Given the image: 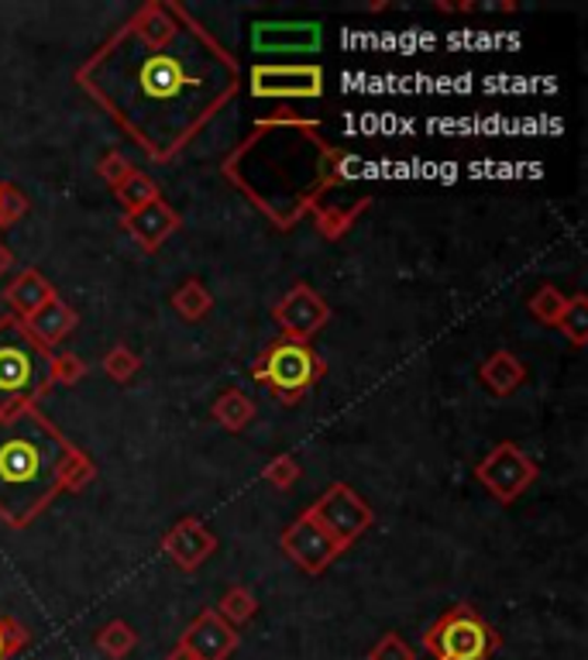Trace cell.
Masks as SVG:
<instances>
[{"label": "cell", "instance_id": "cell-1", "mask_svg": "<svg viewBox=\"0 0 588 660\" xmlns=\"http://www.w3.org/2000/svg\"><path fill=\"white\" fill-rule=\"evenodd\" d=\"M76 83L148 159L172 162L238 96L241 72L183 4L148 0L76 69Z\"/></svg>", "mask_w": 588, "mask_h": 660}, {"label": "cell", "instance_id": "cell-2", "mask_svg": "<svg viewBox=\"0 0 588 660\" xmlns=\"http://www.w3.org/2000/svg\"><path fill=\"white\" fill-rule=\"evenodd\" d=\"M341 162L344 151L324 138L317 121L275 114L255 124V135L227 156L224 180L275 227H293L344 183Z\"/></svg>", "mask_w": 588, "mask_h": 660}, {"label": "cell", "instance_id": "cell-3", "mask_svg": "<svg viewBox=\"0 0 588 660\" xmlns=\"http://www.w3.org/2000/svg\"><path fill=\"white\" fill-rule=\"evenodd\" d=\"M76 451L38 406L0 417V523L14 530L35 523L63 496Z\"/></svg>", "mask_w": 588, "mask_h": 660}, {"label": "cell", "instance_id": "cell-4", "mask_svg": "<svg viewBox=\"0 0 588 660\" xmlns=\"http://www.w3.org/2000/svg\"><path fill=\"white\" fill-rule=\"evenodd\" d=\"M53 392V351L42 348L14 314L0 317V417L38 406Z\"/></svg>", "mask_w": 588, "mask_h": 660}, {"label": "cell", "instance_id": "cell-5", "mask_svg": "<svg viewBox=\"0 0 588 660\" xmlns=\"http://www.w3.org/2000/svg\"><path fill=\"white\" fill-rule=\"evenodd\" d=\"M251 378H259V383L279 399V402H286V406H293V402H299L306 392H310L320 378H324V372H327V365H324V359L320 354L310 348V344H303V341H290V338H279V341H272L259 359L251 362Z\"/></svg>", "mask_w": 588, "mask_h": 660}, {"label": "cell", "instance_id": "cell-6", "mask_svg": "<svg viewBox=\"0 0 588 660\" xmlns=\"http://www.w3.org/2000/svg\"><path fill=\"white\" fill-rule=\"evenodd\" d=\"M499 633L472 605H451L423 633V650L433 660H489L499 650Z\"/></svg>", "mask_w": 588, "mask_h": 660}, {"label": "cell", "instance_id": "cell-7", "mask_svg": "<svg viewBox=\"0 0 588 660\" xmlns=\"http://www.w3.org/2000/svg\"><path fill=\"white\" fill-rule=\"evenodd\" d=\"M310 520H317L330 537H335L344 550L362 537V533L375 523V513H372V505L358 496L351 486H330L310 510H303Z\"/></svg>", "mask_w": 588, "mask_h": 660}, {"label": "cell", "instance_id": "cell-8", "mask_svg": "<svg viewBox=\"0 0 588 660\" xmlns=\"http://www.w3.org/2000/svg\"><path fill=\"white\" fill-rule=\"evenodd\" d=\"M248 90L259 100H317L324 96V69L314 62H259L248 72Z\"/></svg>", "mask_w": 588, "mask_h": 660}, {"label": "cell", "instance_id": "cell-9", "mask_svg": "<svg viewBox=\"0 0 588 660\" xmlns=\"http://www.w3.org/2000/svg\"><path fill=\"white\" fill-rule=\"evenodd\" d=\"M475 478L489 489L499 502H517L533 481H536V462L523 454L517 444H496L475 468Z\"/></svg>", "mask_w": 588, "mask_h": 660}, {"label": "cell", "instance_id": "cell-10", "mask_svg": "<svg viewBox=\"0 0 588 660\" xmlns=\"http://www.w3.org/2000/svg\"><path fill=\"white\" fill-rule=\"evenodd\" d=\"M279 547H283L290 561H296L306 574H324V571L344 554V547H341L335 537H330V533H327L317 520L306 516V513H299V516L283 530V537H279Z\"/></svg>", "mask_w": 588, "mask_h": 660}, {"label": "cell", "instance_id": "cell-11", "mask_svg": "<svg viewBox=\"0 0 588 660\" xmlns=\"http://www.w3.org/2000/svg\"><path fill=\"white\" fill-rule=\"evenodd\" d=\"M272 320L279 323V330H283V338L310 344V338L320 334L324 323L330 320V307H327V299L314 286L296 283L272 307Z\"/></svg>", "mask_w": 588, "mask_h": 660}, {"label": "cell", "instance_id": "cell-12", "mask_svg": "<svg viewBox=\"0 0 588 660\" xmlns=\"http://www.w3.org/2000/svg\"><path fill=\"white\" fill-rule=\"evenodd\" d=\"M324 29L317 21H259L251 29V48L259 56H306L317 53Z\"/></svg>", "mask_w": 588, "mask_h": 660}, {"label": "cell", "instance_id": "cell-13", "mask_svg": "<svg viewBox=\"0 0 588 660\" xmlns=\"http://www.w3.org/2000/svg\"><path fill=\"white\" fill-rule=\"evenodd\" d=\"M238 629L227 626L217 608H203V613L186 626L183 633V644L196 660H231V653L238 650Z\"/></svg>", "mask_w": 588, "mask_h": 660}, {"label": "cell", "instance_id": "cell-14", "mask_svg": "<svg viewBox=\"0 0 588 660\" xmlns=\"http://www.w3.org/2000/svg\"><path fill=\"white\" fill-rule=\"evenodd\" d=\"M162 550H166V557H169L176 568L196 571L217 550V537L200 520L186 516V520H179L162 537Z\"/></svg>", "mask_w": 588, "mask_h": 660}, {"label": "cell", "instance_id": "cell-15", "mask_svg": "<svg viewBox=\"0 0 588 660\" xmlns=\"http://www.w3.org/2000/svg\"><path fill=\"white\" fill-rule=\"evenodd\" d=\"M121 224H124V231L132 235L145 251H156L169 235L179 231V214H176V210L169 207V203L159 196V200H151L148 207L124 214Z\"/></svg>", "mask_w": 588, "mask_h": 660}, {"label": "cell", "instance_id": "cell-16", "mask_svg": "<svg viewBox=\"0 0 588 660\" xmlns=\"http://www.w3.org/2000/svg\"><path fill=\"white\" fill-rule=\"evenodd\" d=\"M24 327H29V334L42 344V348H48L53 351L56 344H63L76 327H80V314H76L66 299H53L48 307H42L35 317H29V320H21Z\"/></svg>", "mask_w": 588, "mask_h": 660}, {"label": "cell", "instance_id": "cell-17", "mask_svg": "<svg viewBox=\"0 0 588 660\" xmlns=\"http://www.w3.org/2000/svg\"><path fill=\"white\" fill-rule=\"evenodd\" d=\"M4 299L11 303V314L18 320H29V317H35L42 307H48V303L56 299V286L48 283V278L38 269H24L14 278V283L8 286Z\"/></svg>", "mask_w": 588, "mask_h": 660}, {"label": "cell", "instance_id": "cell-18", "mask_svg": "<svg viewBox=\"0 0 588 660\" xmlns=\"http://www.w3.org/2000/svg\"><path fill=\"white\" fill-rule=\"evenodd\" d=\"M478 378L493 396H513L523 386L527 368H523V362L517 359L513 351H493L489 359L482 362Z\"/></svg>", "mask_w": 588, "mask_h": 660}, {"label": "cell", "instance_id": "cell-19", "mask_svg": "<svg viewBox=\"0 0 588 660\" xmlns=\"http://www.w3.org/2000/svg\"><path fill=\"white\" fill-rule=\"evenodd\" d=\"M372 196L369 193H358V196H348L344 203H327V196L320 200V207L314 210V224L324 238H341L351 231V224L362 217V210H369Z\"/></svg>", "mask_w": 588, "mask_h": 660}, {"label": "cell", "instance_id": "cell-20", "mask_svg": "<svg viewBox=\"0 0 588 660\" xmlns=\"http://www.w3.org/2000/svg\"><path fill=\"white\" fill-rule=\"evenodd\" d=\"M211 413H214V420H217L224 430H231V434H238V430H245V426L255 420V402H251L241 389H227V392H220V396L214 399Z\"/></svg>", "mask_w": 588, "mask_h": 660}, {"label": "cell", "instance_id": "cell-21", "mask_svg": "<svg viewBox=\"0 0 588 660\" xmlns=\"http://www.w3.org/2000/svg\"><path fill=\"white\" fill-rule=\"evenodd\" d=\"M172 307H176L179 317H186V320H203V317L211 314V307H214V296H211L207 286L200 283V278H186V283L172 293Z\"/></svg>", "mask_w": 588, "mask_h": 660}, {"label": "cell", "instance_id": "cell-22", "mask_svg": "<svg viewBox=\"0 0 588 660\" xmlns=\"http://www.w3.org/2000/svg\"><path fill=\"white\" fill-rule=\"evenodd\" d=\"M114 196H117V203L124 207V214H132V210L148 207L151 200H159V186H156V180H151L148 172L135 169V172L127 175V180L114 190Z\"/></svg>", "mask_w": 588, "mask_h": 660}, {"label": "cell", "instance_id": "cell-23", "mask_svg": "<svg viewBox=\"0 0 588 660\" xmlns=\"http://www.w3.org/2000/svg\"><path fill=\"white\" fill-rule=\"evenodd\" d=\"M255 613H259V599L251 595V589L238 585V589H227L217 602V616L227 623V626H245L248 619H255Z\"/></svg>", "mask_w": 588, "mask_h": 660}, {"label": "cell", "instance_id": "cell-24", "mask_svg": "<svg viewBox=\"0 0 588 660\" xmlns=\"http://www.w3.org/2000/svg\"><path fill=\"white\" fill-rule=\"evenodd\" d=\"M135 647H138V633H135L132 623H124V619H111L104 629L97 633V650L108 653L111 660L127 657Z\"/></svg>", "mask_w": 588, "mask_h": 660}, {"label": "cell", "instance_id": "cell-25", "mask_svg": "<svg viewBox=\"0 0 588 660\" xmlns=\"http://www.w3.org/2000/svg\"><path fill=\"white\" fill-rule=\"evenodd\" d=\"M554 327L578 348L588 341V299H585V293L568 296V307H565V314H561V320Z\"/></svg>", "mask_w": 588, "mask_h": 660}, {"label": "cell", "instance_id": "cell-26", "mask_svg": "<svg viewBox=\"0 0 588 660\" xmlns=\"http://www.w3.org/2000/svg\"><path fill=\"white\" fill-rule=\"evenodd\" d=\"M527 307H530V314L536 317V320H541V323H557L561 320V314H565V307H568V296L565 293H561L557 286H541V289H536L533 296H530V303H527Z\"/></svg>", "mask_w": 588, "mask_h": 660}, {"label": "cell", "instance_id": "cell-27", "mask_svg": "<svg viewBox=\"0 0 588 660\" xmlns=\"http://www.w3.org/2000/svg\"><path fill=\"white\" fill-rule=\"evenodd\" d=\"M138 368H142V359L138 354L127 348V344H117V348H111L108 351V359H104V372L114 378V383H132V378L138 375Z\"/></svg>", "mask_w": 588, "mask_h": 660}, {"label": "cell", "instance_id": "cell-28", "mask_svg": "<svg viewBox=\"0 0 588 660\" xmlns=\"http://www.w3.org/2000/svg\"><path fill=\"white\" fill-rule=\"evenodd\" d=\"M299 475H303V468H299V462L293 458V454H275V458L262 468V478L269 481L272 489H293Z\"/></svg>", "mask_w": 588, "mask_h": 660}, {"label": "cell", "instance_id": "cell-29", "mask_svg": "<svg viewBox=\"0 0 588 660\" xmlns=\"http://www.w3.org/2000/svg\"><path fill=\"white\" fill-rule=\"evenodd\" d=\"M93 478H97V465H93V458H87L83 451H76V454H72V462H69V468H66V478H63V496L83 492Z\"/></svg>", "mask_w": 588, "mask_h": 660}, {"label": "cell", "instance_id": "cell-30", "mask_svg": "<svg viewBox=\"0 0 588 660\" xmlns=\"http://www.w3.org/2000/svg\"><path fill=\"white\" fill-rule=\"evenodd\" d=\"M32 644V633L24 629L18 619H11V616H0V660H11V657H18L24 647Z\"/></svg>", "mask_w": 588, "mask_h": 660}, {"label": "cell", "instance_id": "cell-31", "mask_svg": "<svg viewBox=\"0 0 588 660\" xmlns=\"http://www.w3.org/2000/svg\"><path fill=\"white\" fill-rule=\"evenodd\" d=\"M29 196H24L18 186L11 183H0V227H11L18 220H24V214H29Z\"/></svg>", "mask_w": 588, "mask_h": 660}, {"label": "cell", "instance_id": "cell-32", "mask_svg": "<svg viewBox=\"0 0 588 660\" xmlns=\"http://www.w3.org/2000/svg\"><path fill=\"white\" fill-rule=\"evenodd\" d=\"M87 375V362L80 354H53V386H76L83 383Z\"/></svg>", "mask_w": 588, "mask_h": 660}, {"label": "cell", "instance_id": "cell-33", "mask_svg": "<svg viewBox=\"0 0 588 660\" xmlns=\"http://www.w3.org/2000/svg\"><path fill=\"white\" fill-rule=\"evenodd\" d=\"M369 660H417V653L399 633H382L378 644L369 650Z\"/></svg>", "mask_w": 588, "mask_h": 660}, {"label": "cell", "instance_id": "cell-34", "mask_svg": "<svg viewBox=\"0 0 588 660\" xmlns=\"http://www.w3.org/2000/svg\"><path fill=\"white\" fill-rule=\"evenodd\" d=\"M97 172H100V180H104L111 190H117V186L127 180V175L135 172V166L127 162V159L121 156V151H108V156L97 162Z\"/></svg>", "mask_w": 588, "mask_h": 660}, {"label": "cell", "instance_id": "cell-35", "mask_svg": "<svg viewBox=\"0 0 588 660\" xmlns=\"http://www.w3.org/2000/svg\"><path fill=\"white\" fill-rule=\"evenodd\" d=\"M11 269H14V251L4 241H0V278H4Z\"/></svg>", "mask_w": 588, "mask_h": 660}, {"label": "cell", "instance_id": "cell-36", "mask_svg": "<svg viewBox=\"0 0 588 660\" xmlns=\"http://www.w3.org/2000/svg\"><path fill=\"white\" fill-rule=\"evenodd\" d=\"M166 660H196V657H193V653H190L183 644H176V650H169V657H166Z\"/></svg>", "mask_w": 588, "mask_h": 660}]
</instances>
